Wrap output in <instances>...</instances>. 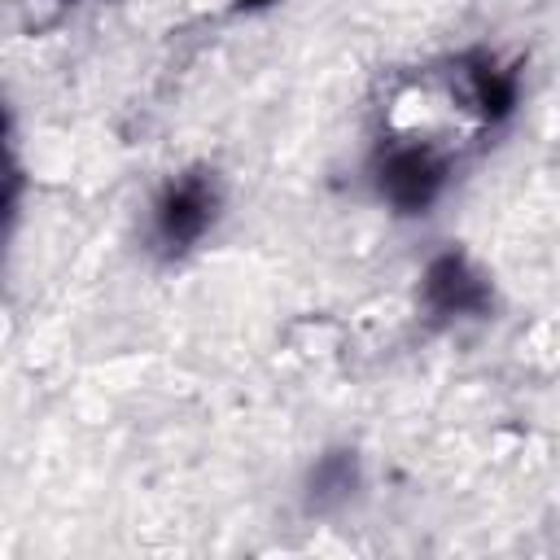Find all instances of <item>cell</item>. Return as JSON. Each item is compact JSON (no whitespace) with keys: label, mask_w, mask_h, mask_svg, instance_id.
I'll use <instances>...</instances> for the list:
<instances>
[{"label":"cell","mask_w":560,"mask_h":560,"mask_svg":"<svg viewBox=\"0 0 560 560\" xmlns=\"http://www.w3.org/2000/svg\"><path fill=\"white\" fill-rule=\"evenodd\" d=\"M376 197L398 214H424L451 184V153L438 140H381L372 153Z\"/></svg>","instance_id":"1"},{"label":"cell","mask_w":560,"mask_h":560,"mask_svg":"<svg viewBox=\"0 0 560 560\" xmlns=\"http://www.w3.org/2000/svg\"><path fill=\"white\" fill-rule=\"evenodd\" d=\"M219 210H223L219 175L210 166H188L158 192L149 210V245L162 258H179L219 223Z\"/></svg>","instance_id":"2"},{"label":"cell","mask_w":560,"mask_h":560,"mask_svg":"<svg viewBox=\"0 0 560 560\" xmlns=\"http://www.w3.org/2000/svg\"><path fill=\"white\" fill-rule=\"evenodd\" d=\"M420 298L438 319H459V315H486L490 311V284L464 254H438L424 267Z\"/></svg>","instance_id":"3"},{"label":"cell","mask_w":560,"mask_h":560,"mask_svg":"<svg viewBox=\"0 0 560 560\" xmlns=\"http://www.w3.org/2000/svg\"><path fill=\"white\" fill-rule=\"evenodd\" d=\"M359 486V464L354 451H332L324 459H315L311 481H306V508L311 512H332L341 508Z\"/></svg>","instance_id":"4"},{"label":"cell","mask_w":560,"mask_h":560,"mask_svg":"<svg viewBox=\"0 0 560 560\" xmlns=\"http://www.w3.org/2000/svg\"><path fill=\"white\" fill-rule=\"evenodd\" d=\"M236 4H245V9H258V4H271V0H236Z\"/></svg>","instance_id":"5"}]
</instances>
